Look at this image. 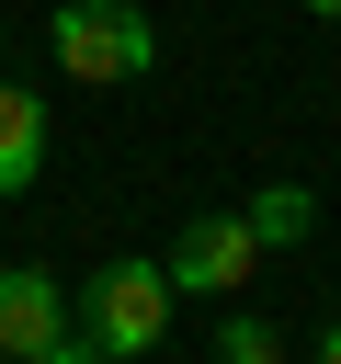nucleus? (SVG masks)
Masks as SVG:
<instances>
[{"mask_svg":"<svg viewBox=\"0 0 341 364\" xmlns=\"http://www.w3.org/2000/svg\"><path fill=\"white\" fill-rule=\"evenodd\" d=\"M307 11H330V23H341V0H307Z\"/></svg>","mask_w":341,"mask_h":364,"instance_id":"obj_10","label":"nucleus"},{"mask_svg":"<svg viewBox=\"0 0 341 364\" xmlns=\"http://www.w3.org/2000/svg\"><path fill=\"white\" fill-rule=\"evenodd\" d=\"M34 171H45V102L0 80V193H34Z\"/></svg>","mask_w":341,"mask_h":364,"instance_id":"obj_5","label":"nucleus"},{"mask_svg":"<svg viewBox=\"0 0 341 364\" xmlns=\"http://www.w3.org/2000/svg\"><path fill=\"white\" fill-rule=\"evenodd\" d=\"M159 273H170V296H239L261 273V239H250L239 205H205V216H182V239L159 250Z\"/></svg>","mask_w":341,"mask_h":364,"instance_id":"obj_3","label":"nucleus"},{"mask_svg":"<svg viewBox=\"0 0 341 364\" xmlns=\"http://www.w3.org/2000/svg\"><path fill=\"white\" fill-rule=\"evenodd\" d=\"M45 57H57L68 80L114 91V80H148V68H159V34H148L136 0H57V11H45Z\"/></svg>","mask_w":341,"mask_h":364,"instance_id":"obj_2","label":"nucleus"},{"mask_svg":"<svg viewBox=\"0 0 341 364\" xmlns=\"http://www.w3.org/2000/svg\"><path fill=\"white\" fill-rule=\"evenodd\" d=\"M57 330H68V284H57L45 262H0V353L34 364Z\"/></svg>","mask_w":341,"mask_h":364,"instance_id":"obj_4","label":"nucleus"},{"mask_svg":"<svg viewBox=\"0 0 341 364\" xmlns=\"http://www.w3.org/2000/svg\"><path fill=\"white\" fill-rule=\"evenodd\" d=\"M318 364H341V318H318Z\"/></svg>","mask_w":341,"mask_h":364,"instance_id":"obj_9","label":"nucleus"},{"mask_svg":"<svg viewBox=\"0 0 341 364\" xmlns=\"http://www.w3.org/2000/svg\"><path fill=\"white\" fill-rule=\"evenodd\" d=\"M34 364H102V353H91V341H80V330H57V341H45V353H34Z\"/></svg>","mask_w":341,"mask_h":364,"instance_id":"obj_8","label":"nucleus"},{"mask_svg":"<svg viewBox=\"0 0 341 364\" xmlns=\"http://www.w3.org/2000/svg\"><path fill=\"white\" fill-rule=\"evenodd\" d=\"M0 46H11V23H0Z\"/></svg>","mask_w":341,"mask_h":364,"instance_id":"obj_11","label":"nucleus"},{"mask_svg":"<svg viewBox=\"0 0 341 364\" xmlns=\"http://www.w3.org/2000/svg\"><path fill=\"white\" fill-rule=\"evenodd\" d=\"M216 364H284V330L239 307V318H216Z\"/></svg>","mask_w":341,"mask_h":364,"instance_id":"obj_7","label":"nucleus"},{"mask_svg":"<svg viewBox=\"0 0 341 364\" xmlns=\"http://www.w3.org/2000/svg\"><path fill=\"white\" fill-rule=\"evenodd\" d=\"M239 216H250V239H261V250H296V239L318 228V193H307V182H261Z\"/></svg>","mask_w":341,"mask_h":364,"instance_id":"obj_6","label":"nucleus"},{"mask_svg":"<svg viewBox=\"0 0 341 364\" xmlns=\"http://www.w3.org/2000/svg\"><path fill=\"white\" fill-rule=\"evenodd\" d=\"M68 330H80L102 364L159 353V330H170V273H159V262H136V250H114V262L68 296Z\"/></svg>","mask_w":341,"mask_h":364,"instance_id":"obj_1","label":"nucleus"}]
</instances>
